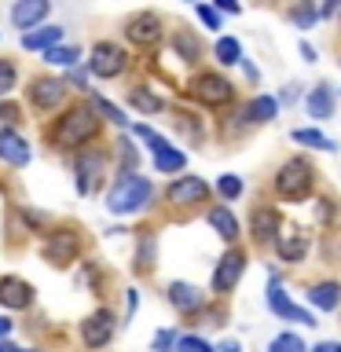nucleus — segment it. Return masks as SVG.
<instances>
[{
  "label": "nucleus",
  "mask_w": 341,
  "mask_h": 352,
  "mask_svg": "<svg viewBox=\"0 0 341 352\" xmlns=\"http://www.w3.org/2000/svg\"><path fill=\"white\" fill-rule=\"evenodd\" d=\"M151 198H154V184L147 180V176H140L136 169H121V176L107 191V209L118 213V217H129V213L147 209Z\"/></svg>",
  "instance_id": "f257e3e1"
},
{
  "label": "nucleus",
  "mask_w": 341,
  "mask_h": 352,
  "mask_svg": "<svg viewBox=\"0 0 341 352\" xmlns=\"http://www.w3.org/2000/svg\"><path fill=\"white\" fill-rule=\"evenodd\" d=\"M99 110L88 103V107H74V110H66V114L52 125L48 132V140L55 143V147H63V151H74V147H85L88 140H96V132H99Z\"/></svg>",
  "instance_id": "f03ea898"
},
{
  "label": "nucleus",
  "mask_w": 341,
  "mask_h": 352,
  "mask_svg": "<svg viewBox=\"0 0 341 352\" xmlns=\"http://www.w3.org/2000/svg\"><path fill=\"white\" fill-rule=\"evenodd\" d=\"M316 187V169L312 162L305 158H290L279 165V173H275V195L283 198V202H301V198L312 195Z\"/></svg>",
  "instance_id": "7ed1b4c3"
},
{
  "label": "nucleus",
  "mask_w": 341,
  "mask_h": 352,
  "mask_svg": "<svg viewBox=\"0 0 341 352\" xmlns=\"http://www.w3.org/2000/svg\"><path fill=\"white\" fill-rule=\"evenodd\" d=\"M187 88H191V96L198 99V103H206V107H228L231 99H235V85H231L224 74H213V70L195 74Z\"/></svg>",
  "instance_id": "20e7f679"
},
{
  "label": "nucleus",
  "mask_w": 341,
  "mask_h": 352,
  "mask_svg": "<svg viewBox=\"0 0 341 352\" xmlns=\"http://www.w3.org/2000/svg\"><path fill=\"white\" fill-rule=\"evenodd\" d=\"M209 195H213V187H209L202 176H191V173L176 176V180L165 187V198H169L173 206H180V209L202 206V202H209Z\"/></svg>",
  "instance_id": "39448f33"
},
{
  "label": "nucleus",
  "mask_w": 341,
  "mask_h": 352,
  "mask_svg": "<svg viewBox=\"0 0 341 352\" xmlns=\"http://www.w3.org/2000/svg\"><path fill=\"white\" fill-rule=\"evenodd\" d=\"M125 66H129V55L114 41H99L96 48H92V59H88V70H92L96 77H103V81L125 74Z\"/></svg>",
  "instance_id": "423d86ee"
},
{
  "label": "nucleus",
  "mask_w": 341,
  "mask_h": 352,
  "mask_svg": "<svg viewBox=\"0 0 341 352\" xmlns=\"http://www.w3.org/2000/svg\"><path fill=\"white\" fill-rule=\"evenodd\" d=\"M246 272V250H228L213 268V294H231Z\"/></svg>",
  "instance_id": "0eeeda50"
},
{
  "label": "nucleus",
  "mask_w": 341,
  "mask_h": 352,
  "mask_svg": "<svg viewBox=\"0 0 341 352\" xmlns=\"http://www.w3.org/2000/svg\"><path fill=\"white\" fill-rule=\"evenodd\" d=\"M268 308H272V316H279V319H294V323H305V327H319L312 312H305L301 305L290 301V294L279 286V279H268Z\"/></svg>",
  "instance_id": "6e6552de"
},
{
  "label": "nucleus",
  "mask_w": 341,
  "mask_h": 352,
  "mask_svg": "<svg viewBox=\"0 0 341 352\" xmlns=\"http://www.w3.org/2000/svg\"><path fill=\"white\" fill-rule=\"evenodd\" d=\"M125 37L132 44H140V48H151V44L162 41V19L154 11H140V15H132L125 22Z\"/></svg>",
  "instance_id": "1a4fd4ad"
},
{
  "label": "nucleus",
  "mask_w": 341,
  "mask_h": 352,
  "mask_svg": "<svg viewBox=\"0 0 341 352\" xmlns=\"http://www.w3.org/2000/svg\"><path fill=\"white\" fill-rule=\"evenodd\" d=\"M110 338H114V316L107 308H96L81 323V341L88 349H103V345H110Z\"/></svg>",
  "instance_id": "9d476101"
},
{
  "label": "nucleus",
  "mask_w": 341,
  "mask_h": 352,
  "mask_svg": "<svg viewBox=\"0 0 341 352\" xmlns=\"http://www.w3.org/2000/svg\"><path fill=\"white\" fill-rule=\"evenodd\" d=\"M48 11H52V0H15L11 4V26L19 33H26L33 26H41L48 19Z\"/></svg>",
  "instance_id": "9b49d317"
},
{
  "label": "nucleus",
  "mask_w": 341,
  "mask_h": 352,
  "mask_svg": "<svg viewBox=\"0 0 341 352\" xmlns=\"http://www.w3.org/2000/svg\"><path fill=\"white\" fill-rule=\"evenodd\" d=\"M103 169H107V158L96 151H85L81 162H77V195H92L99 180H103Z\"/></svg>",
  "instance_id": "f8f14e48"
},
{
  "label": "nucleus",
  "mask_w": 341,
  "mask_h": 352,
  "mask_svg": "<svg viewBox=\"0 0 341 352\" xmlns=\"http://www.w3.org/2000/svg\"><path fill=\"white\" fill-rule=\"evenodd\" d=\"M63 96H66V81H59V77H37V81L30 85V103L37 110L59 107Z\"/></svg>",
  "instance_id": "ddd939ff"
},
{
  "label": "nucleus",
  "mask_w": 341,
  "mask_h": 352,
  "mask_svg": "<svg viewBox=\"0 0 341 352\" xmlns=\"http://www.w3.org/2000/svg\"><path fill=\"white\" fill-rule=\"evenodd\" d=\"M169 305L176 308V312H184V316H191V312H202L206 308V294L198 290L195 283H169Z\"/></svg>",
  "instance_id": "4468645a"
},
{
  "label": "nucleus",
  "mask_w": 341,
  "mask_h": 352,
  "mask_svg": "<svg viewBox=\"0 0 341 352\" xmlns=\"http://www.w3.org/2000/svg\"><path fill=\"white\" fill-rule=\"evenodd\" d=\"M0 305L15 308V312L30 308L33 305V286L26 279H19V275H4V279H0Z\"/></svg>",
  "instance_id": "2eb2a0df"
},
{
  "label": "nucleus",
  "mask_w": 341,
  "mask_h": 352,
  "mask_svg": "<svg viewBox=\"0 0 341 352\" xmlns=\"http://www.w3.org/2000/svg\"><path fill=\"white\" fill-rule=\"evenodd\" d=\"M0 162L15 165V169L30 165V143H26V136H22V132L0 129Z\"/></svg>",
  "instance_id": "dca6fc26"
},
{
  "label": "nucleus",
  "mask_w": 341,
  "mask_h": 352,
  "mask_svg": "<svg viewBox=\"0 0 341 352\" xmlns=\"http://www.w3.org/2000/svg\"><path fill=\"white\" fill-rule=\"evenodd\" d=\"M250 235L253 242H272L275 235H279V213H275L272 206H253V213H250Z\"/></svg>",
  "instance_id": "f3484780"
},
{
  "label": "nucleus",
  "mask_w": 341,
  "mask_h": 352,
  "mask_svg": "<svg viewBox=\"0 0 341 352\" xmlns=\"http://www.w3.org/2000/svg\"><path fill=\"white\" fill-rule=\"evenodd\" d=\"M275 253L286 264H301L308 257V235H301V231H283V235H275Z\"/></svg>",
  "instance_id": "a211bd4d"
},
{
  "label": "nucleus",
  "mask_w": 341,
  "mask_h": 352,
  "mask_svg": "<svg viewBox=\"0 0 341 352\" xmlns=\"http://www.w3.org/2000/svg\"><path fill=\"white\" fill-rule=\"evenodd\" d=\"M77 250H81V242H77L74 231H55V235L48 239V261L52 264H70L77 257Z\"/></svg>",
  "instance_id": "6ab92c4d"
},
{
  "label": "nucleus",
  "mask_w": 341,
  "mask_h": 352,
  "mask_svg": "<svg viewBox=\"0 0 341 352\" xmlns=\"http://www.w3.org/2000/svg\"><path fill=\"white\" fill-rule=\"evenodd\" d=\"M206 220H209V228H213L224 242H235V239H239V231H242V228H239V220H235V213H231L228 206H213V209L206 213Z\"/></svg>",
  "instance_id": "aec40b11"
},
{
  "label": "nucleus",
  "mask_w": 341,
  "mask_h": 352,
  "mask_svg": "<svg viewBox=\"0 0 341 352\" xmlns=\"http://www.w3.org/2000/svg\"><path fill=\"white\" fill-rule=\"evenodd\" d=\"M305 107H308V114H312V121L334 118V92H330V85H316L312 92H308Z\"/></svg>",
  "instance_id": "412c9836"
},
{
  "label": "nucleus",
  "mask_w": 341,
  "mask_h": 352,
  "mask_svg": "<svg viewBox=\"0 0 341 352\" xmlns=\"http://www.w3.org/2000/svg\"><path fill=\"white\" fill-rule=\"evenodd\" d=\"M63 41V26H33L22 33V48H30V52H48L52 44H59Z\"/></svg>",
  "instance_id": "4be33fe9"
},
{
  "label": "nucleus",
  "mask_w": 341,
  "mask_h": 352,
  "mask_svg": "<svg viewBox=\"0 0 341 352\" xmlns=\"http://www.w3.org/2000/svg\"><path fill=\"white\" fill-rule=\"evenodd\" d=\"M308 301H312V308H319V312H334V308L341 305V286L334 279L316 283L312 290H308Z\"/></svg>",
  "instance_id": "5701e85b"
},
{
  "label": "nucleus",
  "mask_w": 341,
  "mask_h": 352,
  "mask_svg": "<svg viewBox=\"0 0 341 352\" xmlns=\"http://www.w3.org/2000/svg\"><path fill=\"white\" fill-rule=\"evenodd\" d=\"M279 107H283V99H275V96H253L246 110H250L253 125H268V121L279 118Z\"/></svg>",
  "instance_id": "b1692460"
},
{
  "label": "nucleus",
  "mask_w": 341,
  "mask_h": 352,
  "mask_svg": "<svg viewBox=\"0 0 341 352\" xmlns=\"http://www.w3.org/2000/svg\"><path fill=\"white\" fill-rule=\"evenodd\" d=\"M173 52L180 55L184 63L195 66L198 59H202V41H198L191 30H176V33H173Z\"/></svg>",
  "instance_id": "393cba45"
},
{
  "label": "nucleus",
  "mask_w": 341,
  "mask_h": 352,
  "mask_svg": "<svg viewBox=\"0 0 341 352\" xmlns=\"http://www.w3.org/2000/svg\"><path fill=\"white\" fill-rule=\"evenodd\" d=\"M151 158H154V169H158L162 176L184 173V165H187V154L176 151V147H165V151H158V154H151Z\"/></svg>",
  "instance_id": "a878e982"
},
{
  "label": "nucleus",
  "mask_w": 341,
  "mask_h": 352,
  "mask_svg": "<svg viewBox=\"0 0 341 352\" xmlns=\"http://www.w3.org/2000/svg\"><path fill=\"white\" fill-rule=\"evenodd\" d=\"M290 140L301 143V147H312V151H334V147H338V143L330 140V136H323L319 129H301V125L290 132Z\"/></svg>",
  "instance_id": "bb28decb"
},
{
  "label": "nucleus",
  "mask_w": 341,
  "mask_h": 352,
  "mask_svg": "<svg viewBox=\"0 0 341 352\" xmlns=\"http://www.w3.org/2000/svg\"><path fill=\"white\" fill-rule=\"evenodd\" d=\"M213 59H217L220 66H235V63H242V44H239L235 37H220V41L213 44Z\"/></svg>",
  "instance_id": "cd10ccee"
},
{
  "label": "nucleus",
  "mask_w": 341,
  "mask_h": 352,
  "mask_svg": "<svg viewBox=\"0 0 341 352\" xmlns=\"http://www.w3.org/2000/svg\"><path fill=\"white\" fill-rule=\"evenodd\" d=\"M77 59H81V48H74V44H52L48 52H44V63L52 66H77Z\"/></svg>",
  "instance_id": "c85d7f7f"
},
{
  "label": "nucleus",
  "mask_w": 341,
  "mask_h": 352,
  "mask_svg": "<svg viewBox=\"0 0 341 352\" xmlns=\"http://www.w3.org/2000/svg\"><path fill=\"white\" fill-rule=\"evenodd\" d=\"M290 22H294L297 30H312L316 22H319L316 0H301V4H294V8H290Z\"/></svg>",
  "instance_id": "c756f323"
},
{
  "label": "nucleus",
  "mask_w": 341,
  "mask_h": 352,
  "mask_svg": "<svg viewBox=\"0 0 341 352\" xmlns=\"http://www.w3.org/2000/svg\"><path fill=\"white\" fill-rule=\"evenodd\" d=\"M129 103L136 107V110H143V114H158V110L165 107L154 92H147V88H132V92H129Z\"/></svg>",
  "instance_id": "7c9ffc66"
},
{
  "label": "nucleus",
  "mask_w": 341,
  "mask_h": 352,
  "mask_svg": "<svg viewBox=\"0 0 341 352\" xmlns=\"http://www.w3.org/2000/svg\"><path fill=\"white\" fill-rule=\"evenodd\" d=\"M242 191H246V184H242V176L235 173H224L217 180V195L224 198V202H235V198H242Z\"/></svg>",
  "instance_id": "2f4dec72"
},
{
  "label": "nucleus",
  "mask_w": 341,
  "mask_h": 352,
  "mask_svg": "<svg viewBox=\"0 0 341 352\" xmlns=\"http://www.w3.org/2000/svg\"><path fill=\"white\" fill-rule=\"evenodd\" d=\"M92 107H96V110H99V114H103L107 121H114V125H129V118L121 114V110H118L114 103H110V99H103V96H92Z\"/></svg>",
  "instance_id": "473e14b6"
},
{
  "label": "nucleus",
  "mask_w": 341,
  "mask_h": 352,
  "mask_svg": "<svg viewBox=\"0 0 341 352\" xmlns=\"http://www.w3.org/2000/svg\"><path fill=\"white\" fill-rule=\"evenodd\" d=\"M132 132H136V136H140L143 143H147V147H151V154H158V151H165V147H169V140H165V136H158V132H154L151 125H136Z\"/></svg>",
  "instance_id": "72a5a7b5"
},
{
  "label": "nucleus",
  "mask_w": 341,
  "mask_h": 352,
  "mask_svg": "<svg viewBox=\"0 0 341 352\" xmlns=\"http://www.w3.org/2000/svg\"><path fill=\"white\" fill-rule=\"evenodd\" d=\"M198 19H202L209 30H220V26H224V11H220L217 4H202V0H198Z\"/></svg>",
  "instance_id": "f704fd0d"
},
{
  "label": "nucleus",
  "mask_w": 341,
  "mask_h": 352,
  "mask_svg": "<svg viewBox=\"0 0 341 352\" xmlns=\"http://www.w3.org/2000/svg\"><path fill=\"white\" fill-rule=\"evenodd\" d=\"M154 239L151 235H143V242H140V253H136V272H151V264H154Z\"/></svg>",
  "instance_id": "c9c22d12"
},
{
  "label": "nucleus",
  "mask_w": 341,
  "mask_h": 352,
  "mask_svg": "<svg viewBox=\"0 0 341 352\" xmlns=\"http://www.w3.org/2000/svg\"><path fill=\"white\" fill-rule=\"evenodd\" d=\"M15 81H19L15 63H11V59H0V96H8L11 88H15Z\"/></svg>",
  "instance_id": "e433bc0d"
},
{
  "label": "nucleus",
  "mask_w": 341,
  "mask_h": 352,
  "mask_svg": "<svg viewBox=\"0 0 341 352\" xmlns=\"http://www.w3.org/2000/svg\"><path fill=\"white\" fill-rule=\"evenodd\" d=\"M272 352H305V341L297 334H279L272 341Z\"/></svg>",
  "instance_id": "4c0bfd02"
},
{
  "label": "nucleus",
  "mask_w": 341,
  "mask_h": 352,
  "mask_svg": "<svg viewBox=\"0 0 341 352\" xmlns=\"http://www.w3.org/2000/svg\"><path fill=\"white\" fill-rule=\"evenodd\" d=\"M176 349H198V352H209L213 345H209L206 338H198V334H180V338H176Z\"/></svg>",
  "instance_id": "58836bf2"
},
{
  "label": "nucleus",
  "mask_w": 341,
  "mask_h": 352,
  "mask_svg": "<svg viewBox=\"0 0 341 352\" xmlns=\"http://www.w3.org/2000/svg\"><path fill=\"white\" fill-rule=\"evenodd\" d=\"M118 154H121V162H125L129 169H136V147H132L129 140H118Z\"/></svg>",
  "instance_id": "ea45409f"
},
{
  "label": "nucleus",
  "mask_w": 341,
  "mask_h": 352,
  "mask_svg": "<svg viewBox=\"0 0 341 352\" xmlns=\"http://www.w3.org/2000/svg\"><path fill=\"white\" fill-rule=\"evenodd\" d=\"M176 338L180 334H173V330H158V334H154V349H173Z\"/></svg>",
  "instance_id": "a19ab883"
},
{
  "label": "nucleus",
  "mask_w": 341,
  "mask_h": 352,
  "mask_svg": "<svg viewBox=\"0 0 341 352\" xmlns=\"http://www.w3.org/2000/svg\"><path fill=\"white\" fill-rule=\"evenodd\" d=\"M341 11V0H323V4H319V19H334Z\"/></svg>",
  "instance_id": "79ce46f5"
},
{
  "label": "nucleus",
  "mask_w": 341,
  "mask_h": 352,
  "mask_svg": "<svg viewBox=\"0 0 341 352\" xmlns=\"http://www.w3.org/2000/svg\"><path fill=\"white\" fill-rule=\"evenodd\" d=\"M213 4H217L220 11H224V15H239V11H242L239 0H213Z\"/></svg>",
  "instance_id": "37998d69"
},
{
  "label": "nucleus",
  "mask_w": 341,
  "mask_h": 352,
  "mask_svg": "<svg viewBox=\"0 0 341 352\" xmlns=\"http://www.w3.org/2000/svg\"><path fill=\"white\" fill-rule=\"evenodd\" d=\"M88 74H92V70H77V66H70V85L85 88V85H88Z\"/></svg>",
  "instance_id": "c03bdc74"
},
{
  "label": "nucleus",
  "mask_w": 341,
  "mask_h": 352,
  "mask_svg": "<svg viewBox=\"0 0 341 352\" xmlns=\"http://www.w3.org/2000/svg\"><path fill=\"white\" fill-rule=\"evenodd\" d=\"M301 59H305V63H316V48H312L308 41H301Z\"/></svg>",
  "instance_id": "a18cd8bd"
},
{
  "label": "nucleus",
  "mask_w": 341,
  "mask_h": 352,
  "mask_svg": "<svg viewBox=\"0 0 341 352\" xmlns=\"http://www.w3.org/2000/svg\"><path fill=\"white\" fill-rule=\"evenodd\" d=\"M316 352H341V341H319Z\"/></svg>",
  "instance_id": "49530a36"
},
{
  "label": "nucleus",
  "mask_w": 341,
  "mask_h": 352,
  "mask_svg": "<svg viewBox=\"0 0 341 352\" xmlns=\"http://www.w3.org/2000/svg\"><path fill=\"white\" fill-rule=\"evenodd\" d=\"M11 327H15V323H11L8 316H0V338H8V334H11Z\"/></svg>",
  "instance_id": "de8ad7c7"
},
{
  "label": "nucleus",
  "mask_w": 341,
  "mask_h": 352,
  "mask_svg": "<svg viewBox=\"0 0 341 352\" xmlns=\"http://www.w3.org/2000/svg\"><path fill=\"white\" fill-rule=\"evenodd\" d=\"M11 118H15V107L4 103V107H0V121H11Z\"/></svg>",
  "instance_id": "09e8293b"
},
{
  "label": "nucleus",
  "mask_w": 341,
  "mask_h": 352,
  "mask_svg": "<svg viewBox=\"0 0 341 352\" xmlns=\"http://www.w3.org/2000/svg\"><path fill=\"white\" fill-rule=\"evenodd\" d=\"M195 4H198V0H195Z\"/></svg>",
  "instance_id": "8fccbe9b"
},
{
  "label": "nucleus",
  "mask_w": 341,
  "mask_h": 352,
  "mask_svg": "<svg viewBox=\"0 0 341 352\" xmlns=\"http://www.w3.org/2000/svg\"><path fill=\"white\" fill-rule=\"evenodd\" d=\"M338 15H341V11H338Z\"/></svg>",
  "instance_id": "3c124183"
}]
</instances>
